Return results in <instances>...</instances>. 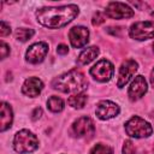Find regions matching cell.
Returning a JSON list of instances; mask_svg holds the SVG:
<instances>
[{
    "mask_svg": "<svg viewBox=\"0 0 154 154\" xmlns=\"http://www.w3.org/2000/svg\"><path fill=\"white\" fill-rule=\"evenodd\" d=\"M43 89V83L41 79L36 78V77H29L25 79V82L23 83L22 87V91L24 95L29 96V97H36L40 95V93Z\"/></svg>",
    "mask_w": 154,
    "mask_h": 154,
    "instance_id": "14",
    "label": "cell"
},
{
    "mask_svg": "<svg viewBox=\"0 0 154 154\" xmlns=\"http://www.w3.org/2000/svg\"><path fill=\"white\" fill-rule=\"evenodd\" d=\"M0 130L5 131L7 130L13 120V113L12 109L10 107V105H7L6 102H1V112H0Z\"/></svg>",
    "mask_w": 154,
    "mask_h": 154,
    "instance_id": "15",
    "label": "cell"
},
{
    "mask_svg": "<svg viewBox=\"0 0 154 154\" xmlns=\"http://www.w3.org/2000/svg\"><path fill=\"white\" fill-rule=\"evenodd\" d=\"M11 34V26L8 24H6V22L1 20V24H0V35L4 37V36H7Z\"/></svg>",
    "mask_w": 154,
    "mask_h": 154,
    "instance_id": "23",
    "label": "cell"
},
{
    "mask_svg": "<svg viewBox=\"0 0 154 154\" xmlns=\"http://www.w3.org/2000/svg\"><path fill=\"white\" fill-rule=\"evenodd\" d=\"M47 53H48V45L46 42H36L31 45L26 51L25 59L30 64H38L45 59Z\"/></svg>",
    "mask_w": 154,
    "mask_h": 154,
    "instance_id": "11",
    "label": "cell"
},
{
    "mask_svg": "<svg viewBox=\"0 0 154 154\" xmlns=\"http://www.w3.org/2000/svg\"><path fill=\"white\" fill-rule=\"evenodd\" d=\"M113 72H114L113 64L106 59L99 60L90 69V75L99 82H108L113 77Z\"/></svg>",
    "mask_w": 154,
    "mask_h": 154,
    "instance_id": "6",
    "label": "cell"
},
{
    "mask_svg": "<svg viewBox=\"0 0 154 154\" xmlns=\"http://www.w3.org/2000/svg\"><path fill=\"white\" fill-rule=\"evenodd\" d=\"M38 147V140L37 137L29 130L24 129L18 131L14 135L13 138V148L19 154L31 153Z\"/></svg>",
    "mask_w": 154,
    "mask_h": 154,
    "instance_id": "3",
    "label": "cell"
},
{
    "mask_svg": "<svg viewBox=\"0 0 154 154\" xmlns=\"http://www.w3.org/2000/svg\"><path fill=\"white\" fill-rule=\"evenodd\" d=\"M105 19H106V17H105L103 13H101V12H96V13L93 16L91 23H93V25H100V24H102V23L105 22Z\"/></svg>",
    "mask_w": 154,
    "mask_h": 154,
    "instance_id": "22",
    "label": "cell"
},
{
    "mask_svg": "<svg viewBox=\"0 0 154 154\" xmlns=\"http://www.w3.org/2000/svg\"><path fill=\"white\" fill-rule=\"evenodd\" d=\"M138 69V64L132 60L129 59L126 61H124L119 69V76H118V82H117V87L118 88H123L128 84V82L131 79V77L135 75V72Z\"/></svg>",
    "mask_w": 154,
    "mask_h": 154,
    "instance_id": "10",
    "label": "cell"
},
{
    "mask_svg": "<svg viewBox=\"0 0 154 154\" xmlns=\"http://www.w3.org/2000/svg\"><path fill=\"white\" fill-rule=\"evenodd\" d=\"M105 14L112 19H124L134 16V10L124 2H109L105 10Z\"/></svg>",
    "mask_w": 154,
    "mask_h": 154,
    "instance_id": "7",
    "label": "cell"
},
{
    "mask_svg": "<svg viewBox=\"0 0 154 154\" xmlns=\"http://www.w3.org/2000/svg\"><path fill=\"white\" fill-rule=\"evenodd\" d=\"M123 154H136V149L134 147V143L130 140H126L123 146Z\"/></svg>",
    "mask_w": 154,
    "mask_h": 154,
    "instance_id": "21",
    "label": "cell"
},
{
    "mask_svg": "<svg viewBox=\"0 0 154 154\" xmlns=\"http://www.w3.org/2000/svg\"><path fill=\"white\" fill-rule=\"evenodd\" d=\"M153 48H154V45H153Z\"/></svg>",
    "mask_w": 154,
    "mask_h": 154,
    "instance_id": "28",
    "label": "cell"
},
{
    "mask_svg": "<svg viewBox=\"0 0 154 154\" xmlns=\"http://www.w3.org/2000/svg\"><path fill=\"white\" fill-rule=\"evenodd\" d=\"M34 34H35V31H34L32 29L19 28V29L16 30L14 36H16L17 40H19V41H22V42H25V41H28L29 38H31V37L34 36Z\"/></svg>",
    "mask_w": 154,
    "mask_h": 154,
    "instance_id": "19",
    "label": "cell"
},
{
    "mask_svg": "<svg viewBox=\"0 0 154 154\" xmlns=\"http://www.w3.org/2000/svg\"><path fill=\"white\" fill-rule=\"evenodd\" d=\"M147 89L148 87H147V81L144 79V77L141 75L136 76L129 87V91H128L129 99L131 101H136L141 99L147 93Z\"/></svg>",
    "mask_w": 154,
    "mask_h": 154,
    "instance_id": "13",
    "label": "cell"
},
{
    "mask_svg": "<svg viewBox=\"0 0 154 154\" xmlns=\"http://www.w3.org/2000/svg\"><path fill=\"white\" fill-rule=\"evenodd\" d=\"M89 154H113V150H112L111 147H108V146H106V144L97 143V144H95V146L90 149Z\"/></svg>",
    "mask_w": 154,
    "mask_h": 154,
    "instance_id": "20",
    "label": "cell"
},
{
    "mask_svg": "<svg viewBox=\"0 0 154 154\" xmlns=\"http://www.w3.org/2000/svg\"><path fill=\"white\" fill-rule=\"evenodd\" d=\"M119 111L120 109H119V106L117 103H114L112 101H108V100H102L97 103L95 113H96L99 119L107 120V119H111V118L118 116Z\"/></svg>",
    "mask_w": 154,
    "mask_h": 154,
    "instance_id": "12",
    "label": "cell"
},
{
    "mask_svg": "<svg viewBox=\"0 0 154 154\" xmlns=\"http://www.w3.org/2000/svg\"><path fill=\"white\" fill-rule=\"evenodd\" d=\"M129 34L131 38L137 41L154 38V22L153 20L137 22L130 26Z\"/></svg>",
    "mask_w": 154,
    "mask_h": 154,
    "instance_id": "5",
    "label": "cell"
},
{
    "mask_svg": "<svg viewBox=\"0 0 154 154\" xmlns=\"http://www.w3.org/2000/svg\"><path fill=\"white\" fill-rule=\"evenodd\" d=\"M79 13L76 5H66L60 7H43L36 12L40 24L49 29H59L72 22Z\"/></svg>",
    "mask_w": 154,
    "mask_h": 154,
    "instance_id": "1",
    "label": "cell"
},
{
    "mask_svg": "<svg viewBox=\"0 0 154 154\" xmlns=\"http://www.w3.org/2000/svg\"><path fill=\"white\" fill-rule=\"evenodd\" d=\"M97 55H99V48L97 47H95V46L88 47V48L83 49L81 52V54L78 55V63L81 65H87L90 61H93Z\"/></svg>",
    "mask_w": 154,
    "mask_h": 154,
    "instance_id": "16",
    "label": "cell"
},
{
    "mask_svg": "<svg viewBox=\"0 0 154 154\" xmlns=\"http://www.w3.org/2000/svg\"><path fill=\"white\" fill-rule=\"evenodd\" d=\"M41 114H42V109H41L40 107H36V108L34 109V112L31 113V119H32V120H36V119H38V118L41 117Z\"/></svg>",
    "mask_w": 154,
    "mask_h": 154,
    "instance_id": "25",
    "label": "cell"
},
{
    "mask_svg": "<svg viewBox=\"0 0 154 154\" xmlns=\"http://www.w3.org/2000/svg\"><path fill=\"white\" fill-rule=\"evenodd\" d=\"M87 99L88 97L84 93H78V94L71 95L67 100V103L73 108H83L87 102Z\"/></svg>",
    "mask_w": 154,
    "mask_h": 154,
    "instance_id": "17",
    "label": "cell"
},
{
    "mask_svg": "<svg viewBox=\"0 0 154 154\" xmlns=\"http://www.w3.org/2000/svg\"><path fill=\"white\" fill-rule=\"evenodd\" d=\"M150 83H152V85L154 87V69L152 70V73H150Z\"/></svg>",
    "mask_w": 154,
    "mask_h": 154,
    "instance_id": "27",
    "label": "cell"
},
{
    "mask_svg": "<svg viewBox=\"0 0 154 154\" xmlns=\"http://www.w3.org/2000/svg\"><path fill=\"white\" fill-rule=\"evenodd\" d=\"M69 38H70V42H71L72 47L82 48L89 41V30L85 26H82V25L73 26L69 31Z\"/></svg>",
    "mask_w": 154,
    "mask_h": 154,
    "instance_id": "9",
    "label": "cell"
},
{
    "mask_svg": "<svg viewBox=\"0 0 154 154\" xmlns=\"http://www.w3.org/2000/svg\"><path fill=\"white\" fill-rule=\"evenodd\" d=\"M57 52H58V54H66L69 52V48L66 45H59L57 47Z\"/></svg>",
    "mask_w": 154,
    "mask_h": 154,
    "instance_id": "26",
    "label": "cell"
},
{
    "mask_svg": "<svg viewBox=\"0 0 154 154\" xmlns=\"http://www.w3.org/2000/svg\"><path fill=\"white\" fill-rule=\"evenodd\" d=\"M52 85L55 90H59L61 93L78 94V93H83V90L87 89L88 81L81 71L71 70V71L57 77L53 81Z\"/></svg>",
    "mask_w": 154,
    "mask_h": 154,
    "instance_id": "2",
    "label": "cell"
},
{
    "mask_svg": "<svg viewBox=\"0 0 154 154\" xmlns=\"http://www.w3.org/2000/svg\"><path fill=\"white\" fill-rule=\"evenodd\" d=\"M0 52H1V59H5L10 54V47L4 41H1L0 43Z\"/></svg>",
    "mask_w": 154,
    "mask_h": 154,
    "instance_id": "24",
    "label": "cell"
},
{
    "mask_svg": "<svg viewBox=\"0 0 154 154\" xmlns=\"http://www.w3.org/2000/svg\"><path fill=\"white\" fill-rule=\"evenodd\" d=\"M47 107H48V109L52 111V112H55V113L61 112V111L64 109V101H63L61 97L53 95V96H51V97L47 100Z\"/></svg>",
    "mask_w": 154,
    "mask_h": 154,
    "instance_id": "18",
    "label": "cell"
},
{
    "mask_svg": "<svg viewBox=\"0 0 154 154\" xmlns=\"http://www.w3.org/2000/svg\"><path fill=\"white\" fill-rule=\"evenodd\" d=\"M95 131V126L93 120L89 117H81L72 124V134L76 137H85L91 136Z\"/></svg>",
    "mask_w": 154,
    "mask_h": 154,
    "instance_id": "8",
    "label": "cell"
},
{
    "mask_svg": "<svg viewBox=\"0 0 154 154\" xmlns=\"http://www.w3.org/2000/svg\"><path fill=\"white\" fill-rule=\"evenodd\" d=\"M125 131L130 137L143 138L152 135L153 128L147 120L135 116L125 123Z\"/></svg>",
    "mask_w": 154,
    "mask_h": 154,
    "instance_id": "4",
    "label": "cell"
}]
</instances>
